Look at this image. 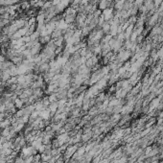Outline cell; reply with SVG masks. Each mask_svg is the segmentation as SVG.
Here are the masks:
<instances>
[{"label": "cell", "mask_w": 163, "mask_h": 163, "mask_svg": "<svg viewBox=\"0 0 163 163\" xmlns=\"http://www.w3.org/2000/svg\"><path fill=\"white\" fill-rule=\"evenodd\" d=\"M99 10H105V9L110 8V0H101L98 4Z\"/></svg>", "instance_id": "6da1fadb"}]
</instances>
